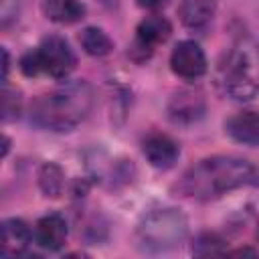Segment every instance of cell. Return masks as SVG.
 <instances>
[{"label":"cell","instance_id":"cell-17","mask_svg":"<svg viewBox=\"0 0 259 259\" xmlns=\"http://www.w3.org/2000/svg\"><path fill=\"white\" fill-rule=\"evenodd\" d=\"M192 251L196 255H219V253H223V239L217 237L214 233H204L196 239Z\"/></svg>","mask_w":259,"mask_h":259},{"label":"cell","instance_id":"cell-15","mask_svg":"<svg viewBox=\"0 0 259 259\" xmlns=\"http://www.w3.org/2000/svg\"><path fill=\"white\" fill-rule=\"evenodd\" d=\"M79 40H81V47L85 49V53L91 57H105L113 49L111 38L97 26H87L79 34Z\"/></svg>","mask_w":259,"mask_h":259},{"label":"cell","instance_id":"cell-12","mask_svg":"<svg viewBox=\"0 0 259 259\" xmlns=\"http://www.w3.org/2000/svg\"><path fill=\"white\" fill-rule=\"evenodd\" d=\"M0 231H2V239H0L2 255H18L30 243V229L20 219H6Z\"/></svg>","mask_w":259,"mask_h":259},{"label":"cell","instance_id":"cell-11","mask_svg":"<svg viewBox=\"0 0 259 259\" xmlns=\"http://www.w3.org/2000/svg\"><path fill=\"white\" fill-rule=\"evenodd\" d=\"M168 113H170V117L174 121L190 123V121H196L204 113V101H202V97L198 93L180 91L170 99Z\"/></svg>","mask_w":259,"mask_h":259},{"label":"cell","instance_id":"cell-6","mask_svg":"<svg viewBox=\"0 0 259 259\" xmlns=\"http://www.w3.org/2000/svg\"><path fill=\"white\" fill-rule=\"evenodd\" d=\"M170 67L172 71L182 79H198L206 71V57L202 49L194 40H182L174 47L170 55Z\"/></svg>","mask_w":259,"mask_h":259},{"label":"cell","instance_id":"cell-19","mask_svg":"<svg viewBox=\"0 0 259 259\" xmlns=\"http://www.w3.org/2000/svg\"><path fill=\"white\" fill-rule=\"evenodd\" d=\"M20 71L26 77H38V75H42V67H40V59H38L36 49L26 51L22 55V59H20Z\"/></svg>","mask_w":259,"mask_h":259},{"label":"cell","instance_id":"cell-4","mask_svg":"<svg viewBox=\"0 0 259 259\" xmlns=\"http://www.w3.org/2000/svg\"><path fill=\"white\" fill-rule=\"evenodd\" d=\"M188 231L186 219L176 208H160L150 212L138 227V239L148 251H166L184 241Z\"/></svg>","mask_w":259,"mask_h":259},{"label":"cell","instance_id":"cell-14","mask_svg":"<svg viewBox=\"0 0 259 259\" xmlns=\"http://www.w3.org/2000/svg\"><path fill=\"white\" fill-rule=\"evenodd\" d=\"M214 14V0H184L180 8L182 22L190 28H202Z\"/></svg>","mask_w":259,"mask_h":259},{"label":"cell","instance_id":"cell-2","mask_svg":"<svg viewBox=\"0 0 259 259\" xmlns=\"http://www.w3.org/2000/svg\"><path fill=\"white\" fill-rule=\"evenodd\" d=\"M93 105V91L87 83H67L38 95L30 103V121L36 127L67 132L79 125Z\"/></svg>","mask_w":259,"mask_h":259},{"label":"cell","instance_id":"cell-18","mask_svg":"<svg viewBox=\"0 0 259 259\" xmlns=\"http://www.w3.org/2000/svg\"><path fill=\"white\" fill-rule=\"evenodd\" d=\"M20 113V93L12 91L4 85V95H2V119L10 121L14 117H18Z\"/></svg>","mask_w":259,"mask_h":259},{"label":"cell","instance_id":"cell-9","mask_svg":"<svg viewBox=\"0 0 259 259\" xmlns=\"http://www.w3.org/2000/svg\"><path fill=\"white\" fill-rule=\"evenodd\" d=\"M36 243L47 251H59L67 241V223L61 214H47L34 227Z\"/></svg>","mask_w":259,"mask_h":259},{"label":"cell","instance_id":"cell-20","mask_svg":"<svg viewBox=\"0 0 259 259\" xmlns=\"http://www.w3.org/2000/svg\"><path fill=\"white\" fill-rule=\"evenodd\" d=\"M20 0H0V22L2 26H8L12 20H16Z\"/></svg>","mask_w":259,"mask_h":259},{"label":"cell","instance_id":"cell-7","mask_svg":"<svg viewBox=\"0 0 259 259\" xmlns=\"http://www.w3.org/2000/svg\"><path fill=\"white\" fill-rule=\"evenodd\" d=\"M178 144L166 134H152L144 140V156L156 168H170L178 160Z\"/></svg>","mask_w":259,"mask_h":259},{"label":"cell","instance_id":"cell-24","mask_svg":"<svg viewBox=\"0 0 259 259\" xmlns=\"http://www.w3.org/2000/svg\"><path fill=\"white\" fill-rule=\"evenodd\" d=\"M257 241H259V225H257Z\"/></svg>","mask_w":259,"mask_h":259},{"label":"cell","instance_id":"cell-10","mask_svg":"<svg viewBox=\"0 0 259 259\" xmlns=\"http://www.w3.org/2000/svg\"><path fill=\"white\" fill-rule=\"evenodd\" d=\"M170 32H172L170 22H168L164 16H160V14H152V16H146V18L138 24L136 42H138L140 49L152 51L156 45L168 40Z\"/></svg>","mask_w":259,"mask_h":259},{"label":"cell","instance_id":"cell-3","mask_svg":"<svg viewBox=\"0 0 259 259\" xmlns=\"http://www.w3.org/2000/svg\"><path fill=\"white\" fill-rule=\"evenodd\" d=\"M225 93L237 101H247L259 93V47L241 38L229 51L223 65Z\"/></svg>","mask_w":259,"mask_h":259},{"label":"cell","instance_id":"cell-13","mask_svg":"<svg viewBox=\"0 0 259 259\" xmlns=\"http://www.w3.org/2000/svg\"><path fill=\"white\" fill-rule=\"evenodd\" d=\"M42 12L53 22L73 24L83 18L85 6L81 0H42Z\"/></svg>","mask_w":259,"mask_h":259},{"label":"cell","instance_id":"cell-1","mask_svg":"<svg viewBox=\"0 0 259 259\" xmlns=\"http://www.w3.org/2000/svg\"><path fill=\"white\" fill-rule=\"evenodd\" d=\"M257 180V170L243 158L235 156H210L188 168L176 184L178 194L210 200L219 198L231 190L253 184Z\"/></svg>","mask_w":259,"mask_h":259},{"label":"cell","instance_id":"cell-23","mask_svg":"<svg viewBox=\"0 0 259 259\" xmlns=\"http://www.w3.org/2000/svg\"><path fill=\"white\" fill-rule=\"evenodd\" d=\"M2 55H4V83H6V77H8V53H6V49L2 51Z\"/></svg>","mask_w":259,"mask_h":259},{"label":"cell","instance_id":"cell-8","mask_svg":"<svg viewBox=\"0 0 259 259\" xmlns=\"http://www.w3.org/2000/svg\"><path fill=\"white\" fill-rule=\"evenodd\" d=\"M227 134L245 146H259V113L245 109L231 115L225 123Z\"/></svg>","mask_w":259,"mask_h":259},{"label":"cell","instance_id":"cell-5","mask_svg":"<svg viewBox=\"0 0 259 259\" xmlns=\"http://www.w3.org/2000/svg\"><path fill=\"white\" fill-rule=\"evenodd\" d=\"M42 73L53 79L67 77L75 67V55L65 38L61 36H47L36 47Z\"/></svg>","mask_w":259,"mask_h":259},{"label":"cell","instance_id":"cell-16","mask_svg":"<svg viewBox=\"0 0 259 259\" xmlns=\"http://www.w3.org/2000/svg\"><path fill=\"white\" fill-rule=\"evenodd\" d=\"M38 182H40V188H42V192H45L47 196L57 198V196L63 194V184H65V180H63V172H61V168H59L57 164H45V166L40 168Z\"/></svg>","mask_w":259,"mask_h":259},{"label":"cell","instance_id":"cell-22","mask_svg":"<svg viewBox=\"0 0 259 259\" xmlns=\"http://www.w3.org/2000/svg\"><path fill=\"white\" fill-rule=\"evenodd\" d=\"M231 255H257L253 249H237V251H233Z\"/></svg>","mask_w":259,"mask_h":259},{"label":"cell","instance_id":"cell-21","mask_svg":"<svg viewBox=\"0 0 259 259\" xmlns=\"http://www.w3.org/2000/svg\"><path fill=\"white\" fill-rule=\"evenodd\" d=\"M136 2H138V6L148 8V10H158L168 4V0H136Z\"/></svg>","mask_w":259,"mask_h":259}]
</instances>
